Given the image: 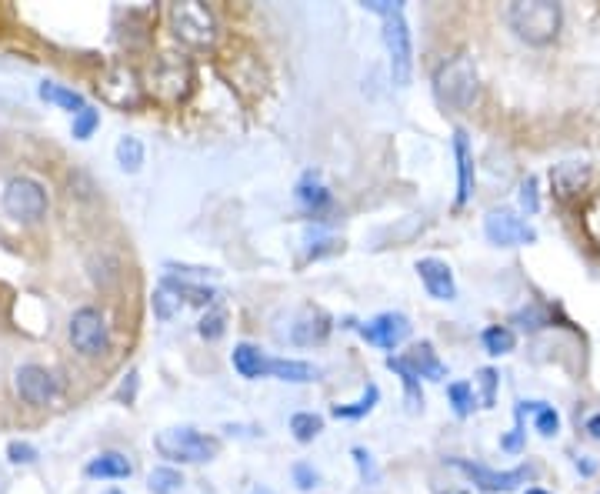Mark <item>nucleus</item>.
Listing matches in <instances>:
<instances>
[{
	"mask_svg": "<svg viewBox=\"0 0 600 494\" xmlns=\"http://www.w3.org/2000/svg\"><path fill=\"white\" fill-rule=\"evenodd\" d=\"M520 204L527 207V214H537V207H540V201H537V177H527V181L520 184Z\"/></svg>",
	"mask_w": 600,
	"mask_h": 494,
	"instance_id": "ea45409f",
	"label": "nucleus"
},
{
	"mask_svg": "<svg viewBox=\"0 0 600 494\" xmlns=\"http://www.w3.org/2000/svg\"><path fill=\"white\" fill-rule=\"evenodd\" d=\"M170 27L184 44L190 47H210L217 41V21L207 4L200 0H184V4H170Z\"/></svg>",
	"mask_w": 600,
	"mask_h": 494,
	"instance_id": "0eeeda50",
	"label": "nucleus"
},
{
	"mask_svg": "<svg viewBox=\"0 0 600 494\" xmlns=\"http://www.w3.org/2000/svg\"><path fill=\"white\" fill-rule=\"evenodd\" d=\"M454 154H457V207H464L474 194V154H470L467 131H454Z\"/></svg>",
	"mask_w": 600,
	"mask_h": 494,
	"instance_id": "a211bd4d",
	"label": "nucleus"
},
{
	"mask_svg": "<svg viewBox=\"0 0 600 494\" xmlns=\"http://www.w3.org/2000/svg\"><path fill=\"white\" fill-rule=\"evenodd\" d=\"M584 428H587L590 438H597V441H600V414H594V418H587Z\"/></svg>",
	"mask_w": 600,
	"mask_h": 494,
	"instance_id": "c03bdc74",
	"label": "nucleus"
},
{
	"mask_svg": "<svg viewBox=\"0 0 600 494\" xmlns=\"http://www.w3.org/2000/svg\"><path fill=\"white\" fill-rule=\"evenodd\" d=\"M154 84H157V94L167 97V101H180L187 91H190V67L187 64H160L157 74H154Z\"/></svg>",
	"mask_w": 600,
	"mask_h": 494,
	"instance_id": "6ab92c4d",
	"label": "nucleus"
},
{
	"mask_svg": "<svg viewBox=\"0 0 600 494\" xmlns=\"http://www.w3.org/2000/svg\"><path fill=\"white\" fill-rule=\"evenodd\" d=\"M534 414V428L544 434V438H554L560 431V414L550 408L547 401H520L517 404V414Z\"/></svg>",
	"mask_w": 600,
	"mask_h": 494,
	"instance_id": "b1692460",
	"label": "nucleus"
},
{
	"mask_svg": "<svg viewBox=\"0 0 600 494\" xmlns=\"http://www.w3.org/2000/svg\"><path fill=\"white\" fill-rule=\"evenodd\" d=\"M14 388L17 398L30 404V408H47V404H54L60 398V381L44 364H20L14 371Z\"/></svg>",
	"mask_w": 600,
	"mask_h": 494,
	"instance_id": "1a4fd4ad",
	"label": "nucleus"
},
{
	"mask_svg": "<svg viewBox=\"0 0 600 494\" xmlns=\"http://www.w3.org/2000/svg\"><path fill=\"white\" fill-rule=\"evenodd\" d=\"M177 308H180V298L174 291H167L164 284H160V288L154 291V314L160 321H170L177 314Z\"/></svg>",
	"mask_w": 600,
	"mask_h": 494,
	"instance_id": "c9c22d12",
	"label": "nucleus"
},
{
	"mask_svg": "<svg viewBox=\"0 0 600 494\" xmlns=\"http://www.w3.org/2000/svg\"><path fill=\"white\" fill-rule=\"evenodd\" d=\"M97 127H100V111H97V107L87 104L84 111H77L74 121H70V134H74L77 141H90Z\"/></svg>",
	"mask_w": 600,
	"mask_h": 494,
	"instance_id": "2f4dec72",
	"label": "nucleus"
},
{
	"mask_svg": "<svg viewBox=\"0 0 600 494\" xmlns=\"http://www.w3.org/2000/svg\"><path fill=\"white\" fill-rule=\"evenodd\" d=\"M107 494H124V491H107Z\"/></svg>",
	"mask_w": 600,
	"mask_h": 494,
	"instance_id": "de8ad7c7",
	"label": "nucleus"
},
{
	"mask_svg": "<svg viewBox=\"0 0 600 494\" xmlns=\"http://www.w3.org/2000/svg\"><path fill=\"white\" fill-rule=\"evenodd\" d=\"M400 361H404L407 368L417 374V378H427V381H444L447 378V364L437 358V351H434V344H430V341L414 344L410 354H404Z\"/></svg>",
	"mask_w": 600,
	"mask_h": 494,
	"instance_id": "f3484780",
	"label": "nucleus"
},
{
	"mask_svg": "<svg viewBox=\"0 0 600 494\" xmlns=\"http://www.w3.org/2000/svg\"><path fill=\"white\" fill-rule=\"evenodd\" d=\"M500 448H504V451H520V448H524V428H520V421L514 424V431L500 441Z\"/></svg>",
	"mask_w": 600,
	"mask_h": 494,
	"instance_id": "79ce46f5",
	"label": "nucleus"
},
{
	"mask_svg": "<svg viewBox=\"0 0 600 494\" xmlns=\"http://www.w3.org/2000/svg\"><path fill=\"white\" fill-rule=\"evenodd\" d=\"M154 448L160 458L174 464H204L217 458L220 441L207 438V434H200L197 428H164L154 438Z\"/></svg>",
	"mask_w": 600,
	"mask_h": 494,
	"instance_id": "39448f33",
	"label": "nucleus"
},
{
	"mask_svg": "<svg viewBox=\"0 0 600 494\" xmlns=\"http://www.w3.org/2000/svg\"><path fill=\"white\" fill-rule=\"evenodd\" d=\"M577 471L587 474V478H590V474H597V461L587 458V454H580V458H577Z\"/></svg>",
	"mask_w": 600,
	"mask_h": 494,
	"instance_id": "37998d69",
	"label": "nucleus"
},
{
	"mask_svg": "<svg viewBox=\"0 0 600 494\" xmlns=\"http://www.w3.org/2000/svg\"><path fill=\"white\" fill-rule=\"evenodd\" d=\"M357 334L380 351H394L410 338V321H407V314H400V311H384V314H377L374 321L357 324Z\"/></svg>",
	"mask_w": 600,
	"mask_h": 494,
	"instance_id": "f8f14e48",
	"label": "nucleus"
},
{
	"mask_svg": "<svg viewBox=\"0 0 600 494\" xmlns=\"http://www.w3.org/2000/svg\"><path fill=\"white\" fill-rule=\"evenodd\" d=\"M290 474H294V484H297L300 491H314L317 484H320L317 468H314V464H307V461H297L294 471H290Z\"/></svg>",
	"mask_w": 600,
	"mask_h": 494,
	"instance_id": "58836bf2",
	"label": "nucleus"
},
{
	"mask_svg": "<svg viewBox=\"0 0 600 494\" xmlns=\"http://www.w3.org/2000/svg\"><path fill=\"white\" fill-rule=\"evenodd\" d=\"M160 284H164L167 291H174L177 298H184L187 304H197V308H210L217 298V294L210 288H204V284H190L187 278H174V274H164V281Z\"/></svg>",
	"mask_w": 600,
	"mask_h": 494,
	"instance_id": "5701e85b",
	"label": "nucleus"
},
{
	"mask_svg": "<svg viewBox=\"0 0 600 494\" xmlns=\"http://www.w3.org/2000/svg\"><path fill=\"white\" fill-rule=\"evenodd\" d=\"M454 464L457 471H464L470 481L477 484L480 491H514V488H520V484H527L530 478H534V468L530 464H520V468H514V471H494V468H484V464H474V461H450Z\"/></svg>",
	"mask_w": 600,
	"mask_h": 494,
	"instance_id": "9b49d317",
	"label": "nucleus"
},
{
	"mask_svg": "<svg viewBox=\"0 0 600 494\" xmlns=\"http://www.w3.org/2000/svg\"><path fill=\"white\" fill-rule=\"evenodd\" d=\"M114 154H117L120 171H127V174H137L140 167H144V157H147L144 141H140V137H130V134L120 137L117 147H114Z\"/></svg>",
	"mask_w": 600,
	"mask_h": 494,
	"instance_id": "393cba45",
	"label": "nucleus"
},
{
	"mask_svg": "<svg viewBox=\"0 0 600 494\" xmlns=\"http://www.w3.org/2000/svg\"><path fill=\"white\" fill-rule=\"evenodd\" d=\"M4 211L20 224L44 221L50 211V197L44 191V184L34 181V177H10L4 187Z\"/></svg>",
	"mask_w": 600,
	"mask_h": 494,
	"instance_id": "423d86ee",
	"label": "nucleus"
},
{
	"mask_svg": "<svg viewBox=\"0 0 600 494\" xmlns=\"http://www.w3.org/2000/svg\"><path fill=\"white\" fill-rule=\"evenodd\" d=\"M350 458H354V464H357V471H360V481L364 484H380V468H377V461H374V454H370L367 448H354L350 451Z\"/></svg>",
	"mask_w": 600,
	"mask_h": 494,
	"instance_id": "72a5a7b5",
	"label": "nucleus"
},
{
	"mask_svg": "<svg viewBox=\"0 0 600 494\" xmlns=\"http://www.w3.org/2000/svg\"><path fill=\"white\" fill-rule=\"evenodd\" d=\"M387 368L397 374L400 381H404V394H407V408L410 411H424V391H420V378L414 371L407 368L400 358H387Z\"/></svg>",
	"mask_w": 600,
	"mask_h": 494,
	"instance_id": "a878e982",
	"label": "nucleus"
},
{
	"mask_svg": "<svg viewBox=\"0 0 600 494\" xmlns=\"http://www.w3.org/2000/svg\"><path fill=\"white\" fill-rule=\"evenodd\" d=\"M480 341H484L487 354H494V358H500V354H510L517 348V334L504 328V324H494V328H487L484 334H480Z\"/></svg>",
	"mask_w": 600,
	"mask_h": 494,
	"instance_id": "c756f323",
	"label": "nucleus"
},
{
	"mask_svg": "<svg viewBox=\"0 0 600 494\" xmlns=\"http://www.w3.org/2000/svg\"><path fill=\"white\" fill-rule=\"evenodd\" d=\"M477 384H480V404H484V408H494V401H497V384H500L497 371H494V368H480V371H477Z\"/></svg>",
	"mask_w": 600,
	"mask_h": 494,
	"instance_id": "e433bc0d",
	"label": "nucleus"
},
{
	"mask_svg": "<svg viewBox=\"0 0 600 494\" xmlns=\"http://www.w3.org/2000/svg\"><path fill=\"white\" fill-rule=\"evenodd\" d=\"M377 401H380V388H377V384H367L364 398L354 401V404H334V408H330V414H334V418H340V421H357V418H364V414L374 411Z\"/></svg>",
	"mask_w": 600,
	"mask_h": 494,
	"instance_id": "bb28decb",
	"label": "nucleus"
},
{
	"mask_svg": "<svg viewBox=\"0 0 600 494\" xmlns=\"http://www.w3.org/2000/svg\"><path fill=\"white\" fill-rule=\"evenodd\" d=\"M484 234H487V241L497 247H517V244L537 241L534 227H530L524 217H517L514 211H490L484 217Z\"/></svg>",
	"mask_w": 600,
	"mask_h": 494,
	"instance_id": "ddd939ff",
	"label": "nucleus"
},
{
	"mask_svg": "<svg viewBox=\"0 0 600 494\" xmlns=\"http://www.w3.org/2000/svg\"><path fill=\"white\" fill-rule=\"evenodd\" d=\"M297 201L304 204V211H307V214H314V217H317L320 211H327V207L334 204V197H330V191L317 181L314 174H307L304 181L297 184Z\"/></svg>",
	"mask_w": 600,
	"mask_h": 494,
	"instance_id": "4be33fe9",
	"label": "nucleus"
},
{
	"mask_svg": "<svg viewBox=\"0 0 600 494\" xmlns=\"http://www.w3.org/2000/svg\"><path fill=\"white\" fill-rule=\"evenodd\" d=\"M447 398H450V404H454V414L457 418H467L470 411H474V388H470L467 381H454L447 388Z\"/></svg>",
	"mask_w": 600,
	"mask_h": 494,
	"instance_id": "473e14b6",
	"label": "nucleus"
},
{
	"mask_svg": "<svg viewBox=\"0 0 600 494\" xmlns=\"http://www.w3.org/2000/svg\"><path fill=\"white\" fill-rule=\"evenodd\" d=\"M254 494H270L267 488H254Z\"/></svg>",
	"mask_w": 600,
	"mask_h": 494,
	"instance_id": "49530a36",
	"label": "nucleus"
},
{
	"mask_svg": "<svg viewBox=\"0 0 600 494\" xmlns=\"http://www.w3.org/2000/svg\"><path fill=\"white\" fill-rule=\"evenodd\" d=\"M330 334V318L320 308H304L300 318L290 324V341L300 344V348H310V344H324Z\"/></svg>",
	"mask_w": 600,
	"mask_h": 494,
	"instance_id": "2eb2a0df",
	"label": "nucleus"
},
{
	"mask_svg": "<svg viewBox=\"0 0 600 494\" xmlns=\"http://www.w3.org/2000/svg\"><path fill=\"white\" fill-rule=\"evenodd\" d=\"M524 494H547L544 488H530V491H524Z\"/></svg>",
	"mask_w": 600,
	"mask_h": 494,
	"instance_id": "a18cd8bd",
	"label": "nucleus"
},
{
	"mask_svg": "<svg viewBox=\"0 0 600 494\" xmlns=\"http://www.w3.org/2000/svg\"><path fill=\"white\" fill-rule=\"evenodd\" d=\"M507 24L530 47H547L557 41L564 24V7L557 0H514L507 7Z\"/></svg>",
	"mask_w": 600,
	"mask_h": 494,
	"instance_id": "f257e3e1",
	"label": "nucleus"
},
{
	"mask_svg": "<svg viewBox=\"0 0 600 494\" xmlns=\"http://www.w3.org/2000/svg\"><path fill=\"white\" fill-rule=\"evenodd\" d=\"M417 278L434 301H454L457 298L454 271H450L440 258H420L417 261Z\"/></svg>",
	"mask_w": 600,
	"mask_h": 494,
	"instance_id": "4468645a",
	"label": "nucleus"
},
{
	"mask_svg": "<svg viewBox=\"0 0 600 494\" xmlns=\"http://www.w3.org/2000/svg\"><path fill=\"white\" fill-rule=\"evenodd\" d=\"M40 458V451L30 441H10L7 444V461L10 464H34Z\"/></svg>",
	"mask_w": 600,
	"mask_h": 494,
	"instance_id": "4c0bfd02",
	"label": "nucleus"
},
{
	"mask_svg": "<svg viewBox=\"0 0 600 494\" xmlns=\"http://www.w3.org/2000/svg\"><path fill=\"white\" fill-rule=\"evenodd\" d=\"M67 334H70V344H74V351L80 358H104L110 351L107 321L97 308H77L70 314Z\"/></svg>",
	"mask_w": 600,
	"mask_h": 494,
	"instance_id": "6e6552de",
	"label": "nucleus"
},
{
	"mask_svg": "<svg viewBox=\"0 0 600 494\" xmlns=\"http://www.w3.org/2000/svg\"><path fill=\"white\" fill-rule=\"evenodd\" d=\"M230 364L240 378L257 381V378H277V381H290V384H307L317 381V368L307 361H287V358H267L264 351L254 348V344H237L234 354H230Z\"/></svg>",
	"mask_w": 600,
	"mask_h": 494,
	"instance_id": "f03ea898",
	"label": "nucleus"
},
{
	"mask_svg": "<svg viewBox=\"0 0 600 494\" xmlns=\"http://www.w3.org/2000/svg\"><path fill=\"white\" fill-rule=\"evenodd\" d=\"M37 94H40V101L64 107V111H70V114H77V111H84V107H87L84 94L74 91V87H67V84H57V81H44L37 87Z\"/></svg>",
	"mask_w": 600,
	"mask_h": 494,
	"instance_id": "412c9836",
	"label": "nucleus"
},
{
	"mask_svg": "<svg viewBox=\"0 0 600 494\" xmlns=\"http://www.w3.org/2000/svg\"><path fill=\"white\" fill-rule=\"evenodd\" d=\"M320 431H324V418L314 411H297L294 418H290V434H294L300 444H310L314 438H320Z\"/></svg>",
	"mask_w": 600,
	"mask_h": 494,
	"instance_id": "cd10ccee",
	"label": "nucleus"
},
{
	"mask_svg": "<svg viewBox=\"0 0 600 494\" xmlns=\"http://www.w3.org/2000/svg\"><path fill=\"white\" fill-rule=\"evenodd\" d=\"M147 488H150V494H177L184 488V474L177 468H170V464H164V468H154L147 474Z\"/></svg>",
	"mask_w": 600,
	"mask_h": 494,
	"instance_id": "c85d7f7f",
	"label": "nucleus"
},
{
	"mask_svg": "<svg viewBox=\"0 0 600 494\" xmlns=\"http://www.w3.org/2000/svg\"><path fill=\"white\" fill-rule=\"evenodd\" d=\"M97 94L104 97L110 107H120V111H134V107L144 101V84L134 74V67H107L104 77L97 84Z\"/></svg>",
	"mask_w": 600,
	"mask_h": 494,
	"instance_id": "9d476101",
	"label": "nucleus"
},
{
	"mask_svg": "<svg viewBox=\"0 0 600 494\" xmlns=\"http://www.w3.org/2000/svg\"><path fill=\"white\" fill-rule=\"evenodd\" d=\"M84 474L94 481H124L134 474V464H130L127 454H120V451H100L97 458H90L84 464Z\"/></svg>",
	"mask_w": 600,
	"mask_h": 494,
	"instance_id": "dca6fc26",
	"label": "nucleus"
},
{
	"mask_svg": "<svg viewBox=\"0 0 600 494\" xmlns=\"http://www.w3.org/2000/svg\"><path fill=\"white\" fill-rule=\"evenodd\" d=\"M380 21H384V47H387V61H390V81H394L397 87H410V77H414V37H410L404 4L394 0L390 14H384Z\"/></svg>",
	"mask_w": 600,
	"mask_h": 494,
	"instance_id": "20e7f679",
	"label": "nucleus"
},
{
	"mask_svg": "<svg viewBox=\"0 0 600 494\" xmlns=\"http://www.w3.org/2000/svg\"><path fill=\"white\" fill-rule=\"evenodd\" d=\"M134 394H137V371H130L124 381H120V388H117V401H134Z\"/></svg>",
	"mask_w": 600,
	"mask_h": 494,
	"instance_id": "a19ab883",
	"label": "nucleus"
},
{
	"mask_svg": "<svg viewBox=\"0 0 600 494\" xmlns=\"http://www.w3.org/2000/svg\"><path fill=\"white\" fill-rule=\"evenodd\" d=\"M434 94L450 111H470L480 97V77H477L474 57L470 54L447 57L434 74Z\"/></svg>",
	"mask_w": 600,
	"mask_h": 494,
	"instance_id": "7ed1b4c3",
	"label": "nucleus"
},
{
	"mask_svg": "<svg viewBox=\"0 0 600 494\" xmlns=\"http://www.w3.org/2000/svg\"><path fill=\"white\" fill-rule=\"evenodd\" d=\"M514 324H520L524 331H540V328H547V324H550V314L540 308V304H530V308L514 314Z\"/></svg>",
	"mask_w": 600,
	"mask_h": 494,
	"instance_id": "f704fd0d",
	"label": "nucleus"
},
{
	"mask_svg": "<svg viewBox=\"0 0 600 494\" xmlns=\"http://www.w3.org/2000/svg\"><path fill=\"white\" fill-rule=\"evenodd\" d=\"M197 331H200V338H204V341H220L227 334V311L217 308V304H210L207 314L197 324Z\"/></svg>",
	"mask_w": 600,
	"mask_h": 494,
	"instance_id": "7c9ffc66",
	"label": "nucleus"
},
{
	"mask_svg": "<svg viewBox=\"0 0 600 494\" xmlns=\"http://www.w3.org/2000/svg\"><path fill=\"white\" fill-rule=\"evenodd\" d=\"M587 181H590V164L587 161H564L550 171V184H554L557 197H574Z\"/></svg>",
	"mask_w": 600,
	"mask_h": 494,
	"instance_id": "aec40b11",
	"label": "nucleus"
}]
</instances>
